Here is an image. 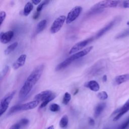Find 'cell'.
<instances>
[{
	"instance_id": "4",
	"label": "cell",
	"mask_w": 129,
	"mask_h": 129,
	"mask_svg": "<svg viewBox=\"0 0 129 129\" xmlns=\"http://www.w3.org/2000/svg\"><path fill=\"white\" fill-rule=\"evenodd\" d=\"M119 2L116 1H102L99 2L95 4L91 7V10H99L100 9L107 8H113L116 7Z\"/></svg>"
},
{
	"instance_id": "32",
	"label": "cell",
	"mask_w": 129,
	"mask_h": 129,
	"mask_svg": "<svg viewBox=\"0 0 129 129\" xmlns=\"http://www.w3.org/2000/svg\"><path fill=\"white\" fill-rule=\"evenodd\" d=\"M22 127H23L21 125L20 123L18 122L12 125L9 129H21Z\"/></svg>"
},
{
	"instance_id": "28",
	"label": "cell",
	"mask_w": 129,
	"mask_h": 129,
	"mask_svg": "<svg viewBox=\"0 0 129 129\" xmlns=\"http://www.w3.org/2000/svg\"><path fill=\"white\" fill-rule=\"evenodd\" d=\"M9 70V66H6L5 67V68L3 69V70L2 71L1 73V81L5 77V76L7 74Z\"/></svg>"
},
{
	"instance_id": "38",
	"label": "cell",
	"mask_w": 129,
	"mask_h": 129,
	"mask_svg": "<svg viewBox=\"0 0 129 129\" xmlns=\"http://www.w3.org/2000/svg\"><path fill=\"white\" fill-rule=\"evenodd\" d=\"M102 81L104 82H106L107 81V76L106 75H104L103 77H102Z\"/></svg>"
},
{
	"instance_id": "9",
	"label": "cell",
	"mask_w": 129,
	"mask_h": 129,
	"mask_svg": "<svg viewBox=\"0 0 129 129\" xmlns=\"http://www.w3.org/2000/svg\"><path fill=\"white\" fill-rule=\"evenodd\" d=\"M104 64H105L102 61H98L90 68L89 72H88L89 74L94 76L100 73L105 68Z\"/></svg>"
},
{
	"instance_id": "33",
	"label": "cell",
	"mask_w": 129,
	"mask_h": 129,
	"mask_svg": "<svg viewBox=\"0 0 129 129\" xmlns=\"http://www.w3.org/2000/svg\"><path fill=\"white\" fill-rule=\"evenodd\" d=\"M129 33V31H124L123 32H121L120 33L118 34L116 36V38H122L123 37L126 36V35H128V34Z\"/></svg>"
},
{
	"instance_id": "22",
	"label": "cell",
	"mask_w": 129,
	"mask_h": 129,
	"mask_svg": "<svg viewBox=\"0 0 129 129\" xmlns=\"http://www.w3.org/2000/svg\"><path fill=\"white\" fill-rule=\"evenodd\" d=\"M68 122H69V119H68V116L67 115H63L59 121V124L60 127L61 128L66 127L68 125Z\"/></svg>"
},
{
	"instance_id": "14",
	"label": "cell",
	"mask_w": 129,
	"mask_h": 129,
	"mask_svg": "<svg viewBox=\"0 0 129 129\" xmlns=\"http://www.w3.org/2000/svg\"><path fill=\"white\" fill-rule=\"evenodd\" d=\"M14 32L13 31H8L1 35V42L3 44H6L9 42L14 36Z\"/></svg>"
},
{
	"instance_id": "5",
	"label": "cell",
	"mask_w": 129,
	"mask_h": 129,
	"mask_svg": "<svg viewBox=\"0 0 129 129\" xmlns=\"http://www.w3.org/2000/svg\"><path fill=\"white\" fill-rule=\"evenodd\" d=\"M66 18L64 15H61L57 18L51 26L50 29L51 33L54 34L58 32L62 27L65 21H66Z\"/></svg>"
},
{
	"instance_id": "16",
	"label": "cell",
	"mask_w": 129,
	"mask_h": 129,
	"mask_svg": "<svg viewBox=\"0 0 129 129\" xmlns=\"http://www.w3.org/2000/svg\"><path fill=\"white\" fill-rule=\"evenodd\" d=\"M73 61L69 57H68L65 60H64L61 62L58 63L55 67V71H58L62 69H63L66 68L67 67H68L69 65H70Z\"/></svg>"
},
{
	"instance_id": "36",
	"label": "cell",
	"mask_w": 129,
	"mask_h": 129,
	"mask_svg": "<svg viewBox=\"0 0 129 129\" xmlns=\"http://www.w3.org/2000/svg\"><path fill=\"white\" fill-rule=\"evenodd\" d=\"M39 15H40V12H38L36 11L34 13V15L33 16V18L34 19H37L39 17Z\"/></svg>"
},
{
	"instance_id": "2",
	"label": "cell",
	"mask_w": 129,
	"mask_h": 129,
	"mask_svg": "<svg viewBox=\"0 0 129 129\" xmlns=\"http://www.w3.org/2000/svg\"><path fill=\"white\" fill-rule=\"evenodd\" d=\"M39 102H39L38 101L34 100V101H32L23 104H19L13 106L10 109L8 114L10 115L19 111L32 109L35 108L39 104Z\"/></svg>"
},
{
	"instance_id": "40",
	"label": "cell",
	"mask_w": 129,
	"mask_h": 129,
	"mask_svg": "<svg viewBox=\"0 0 129 129\" xmlns=\"http://www.w3.org/2000/svg\"><path fill=\"white\" fill-rule=\"evenodd\" d=\"M78 92V89L77 90H76V91L75 92V93H74V95H75L76 94H77V92Z\"/></svg>"
},
{
	"instance_id": "26",
	"label": "cell",
	"mask_w": 129,
	"mask_h": 129,
	"mask_svg": "<svg viewBox=\"0 0 129 129\" xmlns=\"http://www.w3.org/2000/svg\"><path fill=\"white\" fill-rule=\"evenodd\" d=\"M49 109L52 112H57L60 110V106L56 103H52L49 106Z\"/></svg>"
},
{
	"instance_id": "21",
	"label": "cell",
	"mask_w": 129,
	"mask_h": 129,
	"mask_svg": "<svg viewBox=\"0 0 129 129\" xmlns=\"http://www.w3.org/2000/svg\"><path fill=\"white\" fill-rule=\"evenodd\" d=\"M18 44V43L17 42H15L12 44H10L9 46H8L4 51L5 55L10 54L12 51H13L15 49V48L17 47Z\"/></svg>"
},
{
	"instance_id": "27",
	"label": "cell",
	"mask_w": 129,
	"mask_h": 129,
	"mask_svg": "<svg viewBox=\"0 0 129 129\" xmlns=\"http://www.w3.org/2000/svg\"><path fill=\"white\" fill-rule=\"evenodd\" d=\"M129 127V117L116 129H127Z\"/></svg>"
},
{
	"instance_id": "13",
	"label": "cell",
	"mask_w": 129,
	"mask_h": 129,
	"mask_svg": "<svg viewBox=\"0 0 129 129\" xmlns=\"http://www.w3.org/2000/svg\"><path fill=\"white\" fill-rule=\"evenodd\" d=\"M27 55L25 54H21L17 59L13 63L12 65V67L14 70H17L19 68L22 67L24 65L26 59Z\"/></svg>"
},
{
	"instance_id": "24",
	"label": "cell",
	"mask_w": 129,
	"mask_h": 129,
	"mask_svg": "<svg viewBox=\"0 0 129 129\" xmlns=\"http://www.w3.org/2000/svg\"><path fill=\"white\" fill-rule=\"evenodd\" d=\"M71 99V95L68 92H66L62 99V103L64 105H67L69 103Z\"/></svg>"
},
{
	"instance_id": "10",
	"label": "cell",
	"mask_w": 129,
	"mask_h": 129,
	"mask_svg": "<svg viewBox=\"0 0 129 129\" xmlns=\"http://www.w3.org/2000/svg\"><path fill=\"white\" fill-rule=\"evenodd\" d=\"M93 46H90L88 47H87L85 48L84 49H83L77 53H75L73 54H72L71 56H70V58L73 60L74 61L76 59H79L83 56H84L86 55L87 54H88L91 50L93 49Z\"/></svg>"
},
{
	"instance_id": "11",
	"label": "cell",
	"mask_w": 129,
	"mask_h": 129,
	"mask_svg": "<svg viewBox=\"0 0 129 129\" xmlns=\"http://www.w3.org/2000/svg\"><path fill=\"white\" fill-rule=\"evenodd\" d=\"M116 20H113L110 22L109 23H108L106 25H105L104 27H103L102 29H101L96 34L95 38H99L100 37H101L102 35H103L105 33H106L107 31H108L109 30H110L113 26L115 25L116 23Z\"/></svg>"
},
{
	"instance_id": "20",
	"label": "cell",
	"mask_w": 129,
	"mask_h": 129,
	"mask_svg": "<svg viewBox=\"0 0 129 129\" xmlns=\"http://www.w3.org/2000/svg\"><path fill=\"white\" fill-rule=\"evenodd\" d=\"M33 9V6L31 2H27L25 5L24 10H23V14L25 16H28L31 12L32 11Z\"/></svg>"
},
{
	"instance_id": "12",
	"label": "cell",
	"mask_w": 129,
	"mask_h": 129,
	"mask_svg": "<svg viewBox=\"0 0 129 129\" xmlns=\"http://www.w3.org/2000/svg\"><path fill=\"white\" fill-rule=\"evenodd\" d=\"M52 91L50 90H45L43 91H42L35 95L34 97L35 100L38 101L39 102L44 101L45 100H46L47 98H48L49 96H50L52 94Z\"/></svg>"
},
{
	"instance_id": "23",
	"label": "cell",
	"mask_w": 129,
	"mask_h": 129,
	"mask_svg": "<svg viewBox=\"0 0 129 129\" xmlns=\"http://www.w3.org/2000/svg\"><path fill=\"white\" fill-rule=\"evenodd\" d=\"M56 97V95L55 93H52V94L49 96L48 98H47L46 100H45L44 101H43L41 104H40V107L39 108H43L44 107H45L49 102H50L51 101H52V100H53Z\"/></svg>"
},
{
	"instance_id": "30",
	"label": "cell",
	"mask_w": 129,
	"mask_h": 129,
	"mask_svg": "<svg viewBox=\"0 0 129 129\" xmlns=\"http://www.w3.org/2000/svg\"><path fill=\"white\" fill-rule=\"evenodd\" d=\"M6 17V13L5 11H2L0 12V26H1Z\"/></svg>"
},
{
	"instance_id": "8",
	"label": "cell",
	"mask_w": 129,
	"mask_h": 129,
	"mask_svg": "<svg viewBox=\"0 0 129 129\" xmlns=\"http://www.w3.org/2000/svg\"><path fill=\"white\" fill-rule=\"evenodd\" d=\"M129 111V98L123 105V106L119 109L116 110L113 114H116V116L113 118V121H117L125 113Z\"/></svg>"
},
{
	"instance_id": "25",
	"label": "cell",
	"mask_w": 129,
	"mask_h": 129,
	"mask_svg": "<svg viewBox=\"0 0 129 129\" xmlns=\"http://www.w3.org/2000/svg\"><path fill=\"white\" fill-rule=\"evenodd\" d=\"M98 98L101 100H105L108 98V94L106 91H101L97 94Z\"/></svg>"
},
{
	"instance_id": "34",
	"label": "cell",
	"mask_w": 129,
	"mask_h": 129,
	"mask_svg": "<svg viewBox=\"0 0 129 129\" xmlns=\"http://www.w3.org/2000/svg\"><path fill=\"white\" fill-rule=\"evenodd\" d=\"M88 122H89V124L91 126H93L95 124V121H94V119H93L91 117L89 118Z\"/></svg>"
},
{
	"instance_id": "37",
	"label": "cell",
	"mask_w": 129,
	"mask_h": 129,
	"mask_svg": "<svg viewBox=\"0 0 129 129\" xmlns=\"http://www.w3.org/2000/svg\"><path fill=\"white\" fill-rule=\"evenodd\" d=\"M31 3H32V4H33L34 5H38V4H39V3H41V1L33 0V1H31Z\"/></svg>"
},
{
	"instance_id": "7",
	"label": "cell",
	"mask_w": 129,
	"mask_h": 129,
	"mask_svg": "<svg viewBox=\"0 0 129 129\" xmlns=\"http://www.w3.org/2000/svg\"><path fill=\"white\" fill-rule=\"evenodd\" d=\"M93 38L90 37L89 38H88L87 39L82 40L81 41H80L76 44H75L70 50L69 51V54H74L75 53H77L80 50H81L82 49H83L85 46H86L88 43L91 42L92 41H93Z\"/></svg>"
},
{
	"instance_id": "6",
	"label": "cell",
	"mask_w": 129,
	"mask_h": 129,
	"mask_svg": "<svg viewBox=\"0 0 129 129\" xmlns=\"http://www.w3.org/2000/svg\"><path fill=\"white\" fill-rule=\"evenodd\" d=\"M82 11V7L76 6L74 7L68 13L66 18V23L70 24L74 22L80 15Z\"/></svg>"
},
{
	"instance_id": "18",
	"label": "cell",
	"mask_w": 129,
	"mask_h": 129,
	"mask_svg": "<svg viewBox=\"0 0 129 129\" xmlns=\"http://www.w3.org/2000/svg\"><path fill=\"white\" fill-rule=\"evenodd\" d=\"M106 107V103L104 102L98 104L95 107L94 110V116L97 118L102 113Z\"/></svg>"
},
{
	"instance_id": "39",
	"label": "cell",
	"mask_w": 129,
	"mask_h": 129,
	"mask_svg": "<svg viewBox=\"0 0 129 129\" xmlns=\"http://www.w3.org/2000/svg\"><path fill=\"white\" fill-rule=\"evenodd\" d=\"M46 129H54V126H53V125H51V126L48 127Z\"/></svg>"
},
{
	"instance_id": "42",
	"label": "cell",
	"mask_w": 129,
	"mask_h": 129,
	"mask_svg": "<svg viewBox=\"0 0 129 129\" xmlns=\"http://www.w3.org/2000/svg\"><path fill=\"white\" fill-rule=\"evenodd\" d=\"M127 24L128 25H129V21H128V22L127 23Z\"/></svg>"
},
{
	"instance_id": "41",
	"label": "cell",
	"mask_w": 129,
	"mask_h": 129,
	"mask_svg": "<svg viewBox=\"0 0 129 129\" xmlns=\"http://www.w3.org/2000/svg\"><path fill=\"white\" fill-rule=\"evenodd\" d=\"M103 129H109V128H108V127H105V128H103Z\"/></svg>"
},
{
	"instance_id": "15",
	"label": "cell",
	"mask_w": 129,
	"mask_h": 129,
	"mask_svg": "<svg viewBox=\"0 0 129 129\" xmlns=\"http://www.w3.org/2000/svg\"><path fill=\"white\" fill-rule=\"evenodd\" d=\"M128 81L129 74H125L116 76L114 80V83L115 85H120Z\"/></svg>"
},
{
	"instance_id": "35",
	"label": "cell",
	"mask_w": 129,
	"mask_h": 129,
	"mask_svg": "<svg viewBox=\"0 0 129 129\" xmlns=\"http://www.w3.org/2000/svg\"><path fill=\"white\" fill-rule=\"evenodd\" d=\"M123 7L125 8H129V1H124L123 2Z\"/></svg>"
},
{
	"instance_id": "1",
	"label": "cell",
	"mask_w": 129,
	"mask_h": 129,
	"mask_svg": "<svg viewBox=\"0 0 129 129\" xmlns=\"http://www.w3.org/2000/svg\"><path fill=\"white\" fill-rule=\"evenodd\" d=\"M44 68V65L41 64L37 66L29 75L20 89L19 97L21 99L25 98L40 78Z\"/></svg>"
},
{
	"instance_id": "29",
	"label": "cell",
	"mask_w": 129,
	"mask_h": 129,
	"mask_svg": "<svg viewBox=\"0 0 129 129\" xmlns=\"http://www.w3.org/2000/svg\"><path fill=\"white\" fill-rule=\"evenodd\" d=\"M49 1H43L42 2L40 3V4H39V5L38 6V7H37V9H36V11L38 12H40L42 10L43 7L47 5L48 3H49Z\"/></svg>"
},
{
	"instance_id": "3",
	"label": "cell",
	"mask_w": 129,
	"mask_h": 129,
	"mask_svg": "<svg viewBox=\"0 0 129 129\" xmlns=\"http://www.w3.org/2000/svg\"><path fill=\"white\" fill-rule=\"evenodd\" d=\"M16 91L14 90L7 93L1 100L0 102V116H2L7 110L9 105L15 96Z\"/></svg>"
},
{
	"instance_id": "31",
	"label": "cell",
	"mask_w": 129,
	"mask_h": 129,
	"mask_svg": "<svg viewBox=\"0 0 129 129\" xmlns=\"http://www.w3.org/2000/svg\"><path fill=\"white\" fill-rule=\"evenodd\" d=\"M19 122L20 123V124H21V125L23 127L26 126L29 123V121L27 118H22Z\"/></svg>"
},
{
	"instance_id": "19",
	"label": "cell",
	"mask_w": 129,
	"mask_h": 129,
	"mask_svg": "<svg viewBox=\"0 0 129 129\" xmlns=\"http://www.w3.org/2000/svg\"><path fill=\"white\" fill-rule=\"evenodd\" d=\"M47 24V20L46 19H43L39 21L36 26V31L35 33L36 34H38L40 33L41 31H42L44 28L46 27Z\"/></svg>"
},
{
	"instance_id": "17",
	"label": "cell",
	"mask_w": 129,
	"mask_h": 129,
	"mask_svg": "<svg viewBox=\"0 0 129 129\" xmlns=\"http://www.w3.org/2000/svg\"><path fill=\"white\" fill-rule=\"evenodd\" d=\"M85 86L88 88H89L91 90L97 92L99 91L100 89V86L98 82H97L95 80H91L88 82H87Z\"/></svg>"
}]
</instances>
